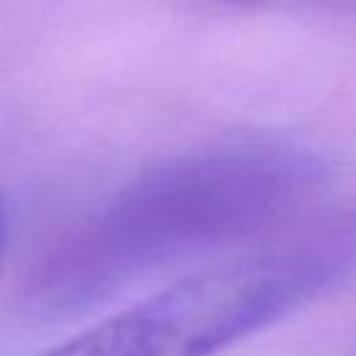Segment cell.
<instances>
[{"label": "cell", "instance_id": "obj_3", "mask_svg": "<svg viewBox=\"0 0 356 356\" xmlns=\"http://www.w3.org/2000/svg\"><path fill=\"white\" fill-rule=\"evenodd\" d=\"M6 234H8V217H6V200L0 192V267H3V253H6Z\"/></svg>", "mask_w": 356, "mask_h": 356}, {"label": "cell", "instance_id": "obj_1", "mask_svg": "<svg viewBox=\"0 0 356 356\" xmlns=\"http://www.w3.org/2000/svg\"><path fill=\"white\" fill-rule=\"evenodd\" d=\"M325 184V159L286 139L184 153L139 172L50 242L25 300L42 317L81 312L153 270L278 231Z\"/></svg>", "mask_w": 356, "mask_h": 356}, {"label": "cell", "instance_id": "obj_2", "mask_svg": "<svg viewBox=\"0 0 356 356\" xmlns=\"http://www.w3.org/2000/svg\"><path fill=\"white\" fill-rule=\"evenodd\" d=\"M350 273H356V214L192 273L39 356H214Z\"/></svg>", "mask_w": 356, "mask_h": 356}]
</instances>
